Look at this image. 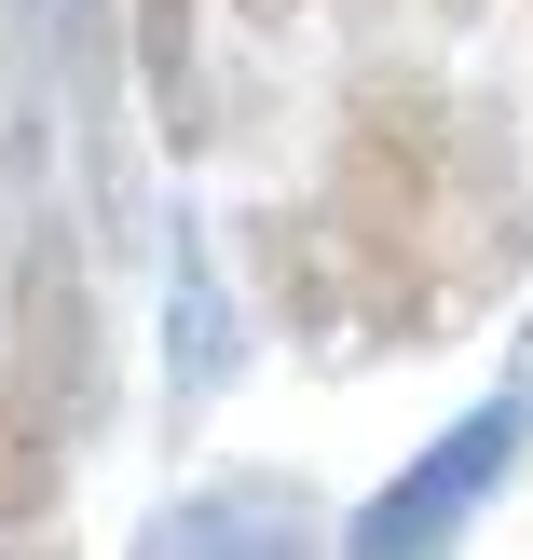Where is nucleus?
Here are the masks:
<instances>
[{"label": "nucleus", "instance_id": "nucleus-6", "mask_svg": "<svg viewBox=\"0 0 533 560\" xmlns=\"http://www.w3.org/2000/svg\"><path fill=\"white\" fill-rule=\"evenodd\" d=\"M246 273H260L274 328H288L301 355H356V288H343V246H328L315 206H246Z\"/></svg>", "mask_w": 533, "mask_h": 560}, {"label": "nucleus", "instance_id": "nucleus-15", "mask_svg": "<svg viewBox=\"0 0 533 560\" xmlns=\"http://www.w3.org/2000/svg\"><path fill=\"white\" fill-rule=\"evenodd\" d=\"M520 383H533V328H520Z\"/></svg>", "mask_w": 533, "mask_h": 560}, {"label": "nucleus", "instance_id": "nucleus-5", "mask_svg": "<svg viewBox=\"0 0 533 560\" xmlns=\"http://www.w3.org/2000/svg\"><path fill=\"white\" fill-rule=\"evenodd\" d=\"M124 560H328V520L288 479H206V492H164Z\"/></svg>", "mask_w": 533, "mask_h": 560}, {"label": "nucleus", "instance_id": "nucleus-14", "mask_svg": "<svg viewBox=\"0 0 533 560\" xmlns=\"http://www.w3.org/2000/svg\"><path fill=\"white\" fill-rule=\"evenodd\" d=\"M343 14H356V27H383V14H397V0H343Z\"/></svg>", "mask_w": 533, "mask_h": 560}, {"label": "nucleus", "instance_id": "nucleus-8", "mask_svg": "<svg viewBox=\"0 0 533 560\" xmlns=\"http://www.w3.org/2000/svg\"><path fill=\"white\" fill-rule=\"evenodd\" d=\"M124 69L151 82L164 151H206L219 137V109H206V0H124Z\"/></svg>", "mask_w": 533, "mask_h": 560}, {"label": "nucleus", "instance_id": "nucleus-4", "mask_svg": "<svg viewBox=\"0 0 533 560\" xmlns=\"http://www.w3.org/2000/svg\"><path fill=\"white\" fill-rule=\"evenodd\" d=\"M42 27V96L69 124L82 206H96V246H137V96H124V0H27Z\"/></svg>", "mask_w": 533, "mask_h": 560}, {"label": "nucleus", "instance_id": "nucleus-2", "mask_svg": "<svg viewBox=\"0 0 533 560\" xmlns=\"http://www.w3.org/2000/svg\"><path fill=\"white\" fill-rule=\"evenodd\" d=\"M0 383H14L27 410H42L55 438H109V342H96V260H82V233L55 206L14 219V273H0Z\"/></svg>", "mask_w": 533, "mask_h": 560}, {"label": "nucleus", "instance_id": "nucleus-9", "mask_svg": "<svg viewBox=\"0 0 533 560\" xmlns=\"http://www.w3.org/2000/svg\"><path fill=\"white\" fill-rule=\"evenodd\" d=\"M69 465H82V452L14 397V383H0V534H42V520L69 506Z\"/></svg>", "mask_w": 533, "mask_h": 560}, {"label": "nucleus", "instance_id": "nucleus-13", "mask_svg": "<svg viewBox=\"0 0 533 560\" xmlns=\"http://www.w3.org/2000/svg\"><path fill=\"white\" fill-rule=\"evenodd\" d=\"M0 560H69V547H27V534H0Z\"/></svg>", "mask_w": 533, "mask_h": 560}, {"label": "nucleus", "instance_id": "nucleus-7", "mask_svg": "<svg viewBox=\"0 0 533 560\" xmlns=\"http://www.w3.org/2000/svg\"><path fill=\"white\" fill-rule=\"evenodd\" d=\"M246 370V328H233V288L206 273V246L164 260V424H206V397H233Z\"/></svg>", "mask_w": 533, "mask_h": 560}, {"label": "nucleus", "instance_id": "nucleus-10", "mask_svg": "<svg viewBox=\"0 0 533 560\" xmlns=\"http://www.w3.org/2000/svg\"><path fill=\"white\" fill-rule=\"evenodd\" d=\"M14 55H27V0H0V124L27 109V82H14Z\"/></svg>", "mask_w": 533, "mask_h": 560}, {"label": "nucleus", "instance_id": "nucleus-12", "mask_svg": "<svg viewBox=\"0 0 533 560\" xmlns=\"http://www.w3.org/2000/svg\"><path fill=\"white\" fill-rule=\"evenodd\" d=\"M288 14H301V0H246V27H288Z\"/></svg>", "mask_w": 533, "mask_h": 560}, {"label": "nucleus", "instance_id": "nucleus-1", "mask_svg": "<svg viewBox=\"0 0 533 560\" xmlns=\"http://www.w3.org/2000/svg\"><path fill=\"white\" fill-rule=\"evenodd\" d=\"M315 219L343 246L356 342H452L533 260V191H520L507 124L425 69H356Z\"/></svg>", "mask_w": 533, "mask_h": 560}, {"label": "nucleus", "instance_id": "nucleus-3", "mask_svg": "<svg viewBox=\"0 0 533 560\" xmlns=\"http://www.w3.org/2000/svg\"><path fill=\"white\" fill-rule=\"evenodd\" d=\"M520 452H533V383H493L479 410H452V424L328 534V560H465V534L493 520V492L520 479Z\"/></svg>", "mask_w": 533, "mask_h": 560}, {"label": "nucleus", "instance_id": "nucleus-11", "mask_svg": "<svg viewBox=\"0 0 533 560\" xmlns=\"http://www.w3.org/2000/svg\"><path fill=\"white\" fill-rule=\"evenodd\" d=\"M425 14H438V27H479V14H493V0H425Z\"/></svg>", "mask_w": 533, "mask_h": 560}]
</instances>
